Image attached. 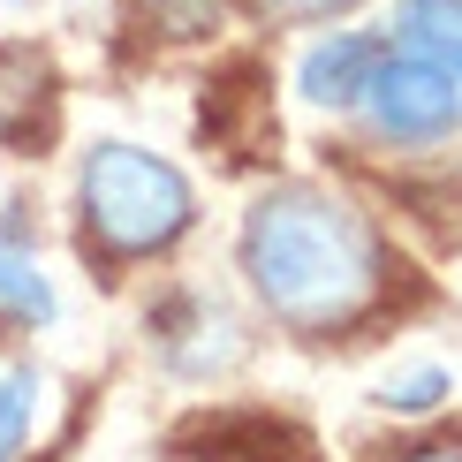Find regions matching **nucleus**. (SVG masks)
I'll return each mask as SVG.
<instances>
[{
    "label": "nucleus",
    "instance_id": "f257e3e1",
    "mask_svg": "<svg viewBox=\"0 0 462 462\" xmlns=\"http://www.w3.org/2000/svg\"><path fill=\"white\" fill-rule=\"evenodd\" d=\"M243 273L258 303L296 334H334L379 303V243L326 189H273L243 227Z\"/></svg>",
    "mask_w": 462,
    "mask_h": 462
},
{
    "label": "nucleus",
    "instance_id": "f03ea898",
    "mask_svg": "<svg viewBox=\"0 0 462 462\" xmlns=\"http://www.w3.org/2000/svg\"><path fill=\"white\" fill-rule=\"evenodd\" d=\"M76 198H84V227L99 236L106 258L167 250L189 227V182H182V167L152 160V152H137V144H91Z\"/></svg>",
    "mask_w": 462,
    "mask_h": 462
},
{
    "label": "nucleus",
    "instance_id": "7ed1b4c3",
    "mask_svg": "<svg viewBox=\"0 0 462 462\" xmlns=\"http://www.w3.org/2000/svg\"><path fill=\"white\" fill-rule=\"evenodd\" d=\"M364 114H372V137L379 144H439L462 122V91L455 69L425 61V53H387L364 84Z\"/></svg>",
    "mask_w": 462,
    "mask_h": 462
},
{
    "label": "nucleus",
    "instance_id": "20e7f679",
    "mask_svg": "<svg viewBox=\"0 0 462 462\" xmlns=\"http://www.w3.org/2000/svg\"><path fill=\"white\" fill-rule=\"evenodd\" d=\"M379 61H387V46H379V38L341 31V38H326V46H311V53H303L296 84H303V99H311V106H356Z\"/></svg>",
    "mask_w": 462,
    "mask_h": 462
},
{
    "label": "nucleus",
    "instance_id": "39448f33",
    "mask_svg": "<svg viewBox=\"0 0 462 462\" xmlns=\"http://www.w3.org/2000/svg\"><path fill=\"white\" fill-rule=\"evenodd\" d=\"M0 319H15V326H46L53 319V288L38 273V250H31L15 213L0 220Z\"/></svg>",
    "mask_w": 462,
    "mask_h": 462
},
{
    "label": "nucleus",
    "instance_id": "423d86ee",
    "mask_svg": "<svg viewBox=\"0 0 462 462\" xmlns=\"http://www.w3.org/2000/svg\"><path fill=\"white\" fill-rule=\"evenodd\" d=\"M402 53H425V61L462 76V0H394V23Z\"/></svg>",
    "mask_w": 462,
    "mask_h": 462
},
{
    "label": "nucleus",
    "instance_id": "0eeeda50",
    "mask_svg": "<svg viewBox=\"0 0 462 462\" xmlns=\"http://www.w3.org/2000/svg\"><path fill=\"white\" fill-rule=\"evenodd\" d=\"M31 402H38V372H0V462L23 455V432H31Z\"/></svg>",
    "mask_w": 462,
    "mask_h": 462
},
{
    "label": "nucleus",
    "instance_id": "6e6552de",
    "mask_svg": "<svg viewBox=\"0 0 462 462\" xmlns=\"http://www.w3.org/2000/svg\"><path fill=\"white\" fill-rule=\"evenodd\" d=\"M144 15H152L167 38H198V31H213L220 0H144Z\"/></svg>",
    "mask_w": 462,
    "mask_h": 462
},
{
    "label": "nucleus",
    "instance_id": "1a4fd4ad",
    "mask_svg": "<svg viewBox=\"0 0 462 462\" xmlns=\"http://www.w3.org/2000/svg\"><path fill=\"white\" fill-rule=\"evenodd\" d=\"M448 394V372H402V379H387V410H432V402Z\"/></svg>",
    "mask_w": 462,
    "mask_h": 462
},
{
    "label": "nucleus",
    "instance_id": "9d476101",
    "mask_svg": "<svg viewBox=\"0 0 462 462\" xmlns=\"http://www.w3.org/2000/svg\"><path fill=\"white\" fill-rule=\"evenodd\" d=\"M349 8V0H258V15H273V23H311V15H334Z\"/></svg>",
    "mask_w": 462,
    "mask_h": 462
},
{
    "label": "nucleus",
    "instance_id": "9b49d317",
    "mask_svg": "<svg viewBox=\"0 0 462 462\" xmlns=\"http://www.w3.org/2000/svg\"><path fill=\"white\" fill-rule=\"evenodd\" d=\"M410 462H462V448H425V455H410Z\"/></svg>",
    "mask_w": 462,
    "mask_h": 462
}]
</instances>
